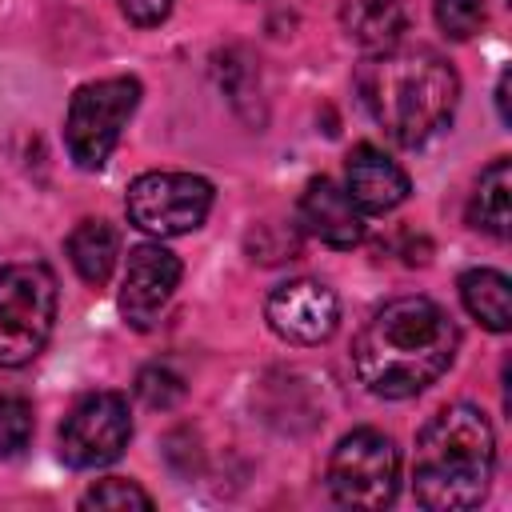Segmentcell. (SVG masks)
Wrapping results in <instances>:
<instances>
[{
    "label": "cell",
    "mask_w": 512,
    "mask_h": 512,
    "mask_svg": "<svg viewBox=\"0 0 512 512\" xmlns=\"http://www.w3.org/2000/svg\"><path fill=\"white\" fill-rule=\"evenodd\" d=\"M460 332L428 296H400L376 308L352 344L360 384L380 400H408L436 384L456 360Z\"/></svg>",
    "instance_id": "obj_1"
},
{
    "label": "cell",
    "mask_w": 512,
    "mask_h": 512,
    "mask_svg": "<svg viewBox=\"0 0 512 512\" xmlns=\"http://www.w3.org/2000/svg\"><path fill=\"white\" fill-rule=\"evenodd\" d=\"M356 96L392 144L416 148L452 120L460 80L440 52L392 44L356 68Z\"/></svg>",
    "instance_id": "obj_2"
},
{
    "label": "cell",
    "mask_w": 512,
    "mask_h": 512,
    "mask_svg": "<svg viewBox=\"0 0 512 512\" xmlns=\"http://www.w3.org/2000/svg\"><path fill=\"white\" fill-rule=\"evenodd\" d=\"M496 472V436L480 408L448 404L416 436L412 492L428 512H464L488 496Z\"/></svg>",
    "instance_id": "obj_3"
},
{
    "label": "cell",
    "mask_w": 512,
    "mask_h": 512,
    "mask_svg": "<svg viewBox=\"0 0 512 512\" xmlns=\"http://www.w3.org/2000/svg\"><path fill=\"white\" fill-rule=\"evenodd\" d=\"M56 324V276L40 260L0 268V368L36 360Z\"/></svg>",
    "instance_id": "obj_4"
},
{
    "label": "cell",
    "mask_w": 512,
    "mask_h": 512,
    "mask_svg": "<svg viewBox=\"0 0 512 512\" xmlns=\"http://www.w3.org/2000/svg\"><path fill=\"white\" fill-rule=\"evenodd\" d=\"M136 104H140L136 76H108V80L76 88V96L68 100V116H64V148L76 160V168L84 172L104 168Z\"/></svg>",
    "instance_id": "obj_5"
},
{
    "label": "cell",
    "mask_w": 512,
    "mask_h": 512,
    "mask_svg": "<svg viewBox=\"0 0 512 512\" xmlns=\"http://www.w3.org/2000/svg\"><path fill=\"white\" fill-rule=\"evenodd\" d=\"M400 488V452L376 428L348 432L328 460V492L344 508H384Z\"/></svg>",
    "instance_id": "obj_6"
},
{
    "label": "cell",
    "mask_w": 512,
    "mask_h": 512,
    "mask_svg": "<svg viewBox=\"0 0 512 512\" xmlns=\"http://www.w3.org/2000/svg\"><path fill=\"white\" fill-rule=\"evenodd\" d=\"M124 212L148 236H184L208 220L212 184L192 172H144L128 184Z\"/></svg>",
    "instance_id": "obj_7"
},
{
    "label": "cell",
    "mask_w": 512,
    "mask_h": 512,
    "mask_svg": "<svg viewBox=\"0 0 512 512\" xmlns=\"http://www.w3.org/2000/svg\"><path fill=\"white\" fill-rule=\"evenodd\" d=\"M132 440V416L120 392H88L60 424V456L72 468H104Z\"/></svg>",
    "instance_id": "obj_8"
},
{
    "label": "cell",
    "mask_w": 512,
    "mask_h": 512,
    "mask_svg": "<svg viewBox=\"0 0 512 512\" xmlns=\"http://www.w3.org/2000/svg\"><path fill=\"white\" fill-rule=\"evenodd\" d=\"M180 276H184L180 256H172L160 244H136L128 252L124 280H120V316L132 328H152L164 304L172 300Z\"/></svg>",
    "instance_id": "obj_9"
},
{
    "label": "cell",
    "mask_w": 512,
    "mask_h": 512,
    "mask_svg": "<svg viewBox=\"0 0 512 512\" xmlns=\"http://www.w3.org/2000/svg\"><path fill=\"white\" fill-rule=\"evenodd\" d=\"M264 316L272 332L288 344H324L336 332L340 304H336V292L320 280H288L272 288Z\"/></svg>",
    "instance_id": "obj_10"
},
{
    "label": "cell",
    "mask_w": 512,
    "mask_h": 512,
    "mask_svg": "<svg viewBox=\"0 0 512 512\" xmlns=\"http://www.w3.org/2000/svg\"><path fill=\"white\" fill-rule=\"evenodd\" d=\"M408 176L404 168L384 156L376 144H356L348 152V168H344V192L352 196V204L368 216H380V212H392L396 204L408 200Z\"/></svg>",
    "instance_id": "obj_11"
},
{
    "label": "cell",
    "mask_w": 512,
    "mask_h": 512,
    "mask_svg": "<svg viewBox=\"0 0 512 512\" xmlns=\"http://www.w3.org/2000/svg\"><path fill=\"white\" fill-rule=\"evenodd\" d=\"M300 224L328 248H352L364 240V212L328 176L312 180L300 196Z\"/></svg>",
    "instance_id": "obj_12"
},
{
    "label": "cell",
    "mask_w": 512,
    "mask_h": 512,
    "mask_svg": "<svg viewBox=\"0 0 512 512\" xmlns=\"http://www.w3.org/2000/svg\"><path fill=\"white\" fill-rule=\"evenodd\" d=\"M340 24L352 44L364 52H384L404 36V4L400 0H348L340 8Z\"/></svg>",
    "instance_id": "obj_13"
},
{
    "label": "cell",
    "mask_w": 512,
    "mask_h": 512,
    "mask_svg": "<svg viewBox=\"0 0 512 512\" xmlns=\"http://www.w3.org/2000/svg\"><path fill=\"white\" fill-rule=\"evenodd\" d=\"M68 260L76 268V276L92 288H104L112 268H116V256H120V236L108 220H80L72 232H68Z\"/></svg>",
    "instance_id": "obj_14"
},
{
    "label": "cell",
    "mask_w": 512,
    "mask_h": 512,
    "mask_svg": "<svg viewBox=\"0 0 512 512\" xmlns=\"http://www.w3.org/2000/svg\"><path fill=\"white\" fill-rule=\"evenodd\" d=\"M508 196H512V164H508V156H500V160H492L480 172V180L472 188L468 224L480 228V232H488V236H496V240H504L508 236V220H512Z\"/></svg>",
    "instance_id": "obj_15"
},
{
    "label": "cell",
    "mask_w": 512,
    "mask_h": 512,
    "mask_svg": "<svg viewBox=\"0 0 512 512\" xmlns=\"http://www.w3.org/2000/svg\"><path fill=\"white\" fill-rule=\"evenodd\" d=\"M460 300L472 320H480L488 332L512 328V288L508 276L496 268H472L460 276Z\"/></svg>",
    "instance_id": "obj_16"
},
{
    "label": "cell",
    "mask_w": 512,
    "mask_h": 512,
    "mask_svg": "<svg viewBox=\"0 0 512 512\" xmlns=\"http://www.w3.org/2000/svg\"><path fill=\"white\" fill-rule=\"evenodd\" d=\"M32 440V404L24 396L0 392V460H12Z\"/></svg>",
    "instance_id": "obj_17"
},
{
    "label": "cell",
    "mask_w": 512,
    "mask_h": 512,
    "mask_svg": "<svg viewBox=\"0 0 512 512\" xmlns=\"http://www.w3.org/2000/svg\"><path fill=\"white\" fill-rule=\"evenodd\" d=\"M80 508H152V496H148L140 484H132V480H124V476H112V480L92 484V488L84 492Z\"/></svg>",
    "instance_id": "obj_18"
},
{
    "label": "cell",
    "mask_w": 512,
    "mask_h": 512,
    "mask_svg": "<svg viewBox=\"0 0 512 512\" xmlns=\"http://www.w3.org/2000/svg\"><path fill=\"white\" fill-rule=\"evenodd\" d=\"M136 396L148 404V408H172L180 396H184V380L164 368V364H152L136 376Z\"/></svg>",
    "instance_id": "obj_19"
},
{
    "label": "cell",
    "mask_w": 512,
    "mask_h": 512,
    "mask_svg": "<svg viewBox=\"0 0 512 512\" xmlns=\"http://www.w3.org/2000/svg\"><path fill=\"white\" fill-rule=\"evenodd\" d=\"M436 24L452 40H468L484 24V0H436Z\"/></svg>",
    "instance_id": "obj_20"
},
{
    "label": "cell",
    "mask_w": 512,
    "mask_h": 512,
    "mask_svg": "<svg viewBox=\"0 0 512 512\" xmlns=\"http://www.w3.org/2000/svg\"><path fill=\"white\" fill-rule=\"evenodd\" d=\"M120 4V12L132 20V24H140V28H152V24H160L168 12H172V0H116Z\"/></svg>",
    "instance_id": "obj_21"
},
{
    "label": "cell",
    "mask_w": 512,
    "mask_h": 512,
    "mask_svg": "<svg viewBox=\"0 0 512 512\" xmlns=\"http://www.w3.org/2000/svg\"><path fill=\"white\" fill-rule=\"evenodd\" d=\"M496 108H500V120L508 124V72H504L500 84H496Z\"/></svg>",
    "instance_id": "obj_22"
}]
</instances>
